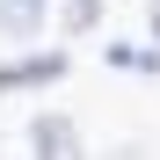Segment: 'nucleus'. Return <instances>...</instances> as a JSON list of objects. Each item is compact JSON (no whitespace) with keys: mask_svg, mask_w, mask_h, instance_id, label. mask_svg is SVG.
Returning <instances> with one entry per match:
<instances>
[{"mask_svg":"<svg viewBox=\"0 0 160 160\" xmlns=\"http://www.w3.org/2000/svg\"><path fill=\"white\" fill-rule=\"evenodd\" d=\"M109 66L146 73V80H153V73H160V51H153V44H109Z\"/></svg>","mask_w":160,"mask_h":160,"instance_id":"5","label":"nucleus"},{"mask_svg":"<svg viewBox=\"0 0 160 160\" xmlns=\"http://www.w3.org/2000/svg\"><path fill=\"white\" fill-rule=\"evenodd\" d=\"M146 22H153V51H160V0H153V15H146Z\"/></svg>","mask_w":160,"mask_h":160,"instance_id":"7","label":"nucleus"},{"mask_svg":"<svg viewBox=\"0 0 160 160\" xmlns=\"http://www.w3.org/2000/svg\"><path fill=\"white\" fill-rule=\"evenodd\" d=\"M88 160H146L138 146H102V153H88Z\"/></svg>","mask_w":160,"mask_h":160,"instance_id":"6","label":"nucleus"},{"mask_svg":"<svg viewBox=\"0 0 160 160\" xmlns=\"http://www.w3.org/2000/svg\"><path fill=\"white\" fill-rule=\"evenodd\" d=\"M44 22H51V0H0V37L8 44H29Z\"/></svg>","mask_w":160,"mask_h":160,"instance_id":"3","label":"nucleus"},{"mask_svg":"<svg viewBox=\"0 0 160 160\" xmlns=\"http://www.w3.org/2000/svg\"><path fill=\"white\" fill-rule=\"evenodd\" d=\"M102 8H109V0H51V15H58V29H73V37H88L95 22H102Z\"/></svg>","mask_w":160,"mask_h":160,"instance_id":"4","label":"nucleus"},{"mask_svg":"<svg viewBox=\"0 0 160 160\" xmlns=\"http://www.w3.org/2000/svg\"><path fill=\"white\" fill-rule=\"evenodd\" d=\"M73 58L58 44H29V51H15V58H0V95H29V88H51V80H66Z\"/></svg>","mask_w":160,"mask_h":160,"instance_id":"1","label":"nucleus"},{"mask_svg":"<svg viewBox=\"0 0 160 160\" xmlns=\"http://www.w3.org/2000/svg\"><path fill=\"white\" fill-rule=\"evenodd\" d=\"M29 160H88V138H80V124H73V117H58V109L29 117Z\"/></svg>","mask_w":160,"mask_h":160,"instance_id":"2","label":"nucleus"}]
</instances>
